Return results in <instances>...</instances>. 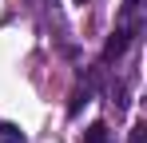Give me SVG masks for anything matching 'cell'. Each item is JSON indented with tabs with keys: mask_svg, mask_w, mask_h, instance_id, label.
Listing matches in <instances>:
<instances>
[{
	"mask_svg": "<svg viewBox=\"0 0 147 143\" xmlns=\"http://www.w3.org/2000/svg\"><path fill=\"white\" fill-rule=\"evenodd\" d=\"M0 143H24V135H20L12 123H4V127H0Z\"/></svg>",
	"mask_w": 147,
	"mask_h": 143,
	"instance_id": "4",
	"label": "cell"
},
{
	"mask_svg": "<svg viewBox=\"0 0 147 143\" xmlns=\"http://www.w3.org/2000/svg\"><path fill=\"white\" fill-rule=\"evenodd\" d=\"M88 99H92V95H88V88H76V92H72V103H68V115H76Z\"/></svg>",
	"mask_w": 147,
	"mask_h": 143,
	"instance_id": "3",
	"label": "cell"
},
{
	"mask_svg": "<svg viewBox=\"0 0 147 143\" xmlns=\"http://www.w3.org/2000/svg\"><path fill=\"white\" fill-rule=\"evenodd\" d=\"M123 48H127V32H115L111 40H107V48H103V60H115V56H123Z\"/></svg>",
	"mask_w": 147,
	"mask_h": 143,
	"instance_id": "1",
	"label": "cell"
},
{
	"mask_svg": "<svg viewBox=\"0 0 147 143\" xmlns=\"http://www.w3.org/2000/svg\"><path fill=\"white\" fill-rule=\"evenodd\" d=\"M76 4H84V0H76Z\"/></svg>",
	"mask_w": 147,
	"mask_h": 143,
	"instance_id": "7",
	"label": "cell"
},
{
	"mask_svg": "<svg viewBox=\"0 0 147 143\" xmlns=\"http://www.w3.org/2000/svg\"><path fill=\"white\" fill-rule=\"evenodd\" d=\"M123 4H127V8H139V0H123Z\"/></svg>",
	"mask_w": 147,
	"mask_h": 143,
	"instance_id": "6",
	"label": "cell"
},
{
	"mask_svg": "<svg viewBox=\"0 0 147 143\" xmlns=\"http://www.w3.org/2000/svg\"><path fill=\"white\" fill-rule=\"evenodd\" d=\"M143 131H147L143 123H135V127H131V143H143Z\"/></svg>",
	"mask_w": 147,
	"mask_h": 143,
	"instance_id": "5",
	"label": "cell"
},
{
	"mask_svg": "<svg viewBox=\"0 0 147 143\" xmlns=\"http://www.w3.org/2000/svg\"><path fill=\"white\" fill-rule=\"evenodd\" d=\"M84 143H111L107 139V127H103V123H92V127L84 131Z\"/></svg>",
	"mask_w": 147,
	"mask_h": 143,
	"instance_id": "2",
	"label": "cell"
}]
</instances>
